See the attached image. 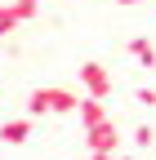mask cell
Returning <instances> with one entry per match:
<instances>
[{"instance_id": "obj_1", "label": "cell", "mask_w": 156, "mask_h": 160, "mask_svg": "<svg viewBox=\"0 0 156 160\" xmlns=\"http://www.w3.org/2000/svg\"><path fill=\"white\" fill-rule=\"evenodd\" d=\"M81 107V93L76 89H58V85H49V89H31V98H27V116L36 120V116H67V111H76Z\"/></svg>"}, {"instance_id": "obj_2", "label": "cell", "mask_w": 156, "mask_h": 160, "mask_svg": "<svg viewBox=\"0 0 156 160\" xmlns=\"http://www.w3.org/2000/svg\"><path fill=\"white\" fill-rule=\"evenodd\" d=\"M85 147L94 156H116V147H121V129H116V120H103V125L85 129Z\"/></svg>"}, {"instance_id": "obj_3", "label": "cell", "mask_w": 156, "mask_h": 160, "mask_svg": "<svg viewBox=\"0 0 156 160\" xmlns=\"http://www.w3.org/2000/svg\"><path fill=\"white\" fill-rule=\"evenodd\" d=\"M36 9H40V0H0V40H5L18 22H27V18H36Z\"/></svg>"}, {"instance_id": "obj_4", "label": "cell", "mask_w": 156, "mask_h": 160, "mask_svg": "<svg viewBox=\"0 0 156 160\" xmlns=\"http://www.w3.org/2000/svg\"><path fill=\"white\" fill-rule=\"evenodd\" d=\"M81 85H85L89 98H107V93L116 89V80H112V71H107L103 62H81Z\"/></svg>"}, {"instance_id": "obj_5", "label": "cell", "mask_w": 156, "mask_h": 160, "mask_svg": "<svg viewBox=\"0 0 156 160\" xmlns=\"http://www.w3.org/2000/svg\"><path fill=\"white\" fill-rule=\"evenodd\" d=\"M31 138V116H18V120H5L0 125V142L5 147H23Z\"/></svg>"}, {"instance_id": "obj_6", "label": "cell", "mask_w": 156, "mask_h": 160, "mask_svg": "<svg viewBox=\"0 0 156 160\" xmlns=\"http://www.w3.org/2000/svg\"><path fill=\"white\" fill-rule=\"evenodd\" d=\"M76 111H81V125H85V129H94V125H103V120H112V116H107V102H103V98H89V93L81 98V107H76Z\"/></svg>"}, {"instance_id": "obj_7", "label": "cell", "mask_w": 156, "mask_h": 160, "mask_svg": "<svg viewBox=\"0 0 156 160\" xmlns=\"http://www.w3.org/2000/svg\"><path fill=\"white\" fill-rule=\"evenodd\" d=\"M129 53L138 58V67H156V45H152L147 36H134L129 40Z\"/></svg>"}, {"instance_id": "obj_8", "label": "cell", "mask_w": 156, "mask_h": 160, "mask_svg": "<svg viewBox=\"0 0 156 160\" xmlns=\"http://www.w3.org/2000/svg\"><path fill=\"white\" fill-rule=\"evenodd\" d=\"M156 142V129L152 125H138V129H134V147H152Z\"/></svg>"}, {"instance_id": "obj_9", "label": "cell", "mask_w": 156, "mask_h": 160, "mask_svg": "<svg viewBox=\"0 0 156 160\" xmlns=\"http://www.w3.org/2000/svg\"><path fill=\"white\" fill-rule=\"evenodd\" d=\"M138 102H143V107H156V89L143 85V89H138Z\"/></svg>"}, {"instance_id": "obj_10", "label": "cell", "mask_w": 156, "mask_h": 160, "mask_svg": "<svg viewBox=\"0 0 156 160\" xmlns=\"http://www.w3.org/2000/svg\"><path fill=\"white\" fill-rule=\"evenodd\" d=\"M94 160H125V156H94Z\"/></svg>"}, {"instance_id": "obj_11", "label": "cell", "mask_w": 156, "mask_h": 160, "mask_svg": "<svg viewBox=\"0 0 156 160\" xmlns=\"http://www.w3.org/2000/svg\"><path fill=\"white\" fill-rule=\"evenodd\" d=\"M116 5H143V0H116Z\"/></svg>"}]
</instances>
